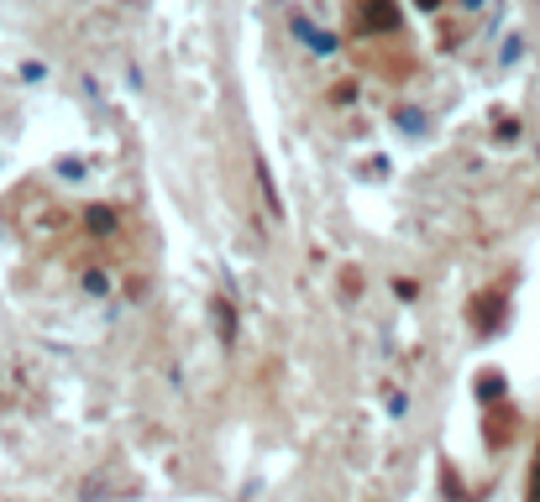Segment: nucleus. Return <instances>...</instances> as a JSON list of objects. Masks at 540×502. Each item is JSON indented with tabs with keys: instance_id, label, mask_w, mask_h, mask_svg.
Instances as JSON below:
<instances>
[{
	"instance_id": "1",
	"label": "nucleus",
	"mask_w": 540,
	"mask_h": 502,
	"mask_svg": "<svg viewBox=\"0 0 540 502\" xmlns=\"http://www.w3.org/2000/svg\"><path fill=\"white\" fill-rule=\"evenodd\" d=\"M252 173H257V194H262L268 220H284V199H278V189H273V173H268V163L257 158V163H252Z\"/></svg>"
},
{
	"instance_id": "2",
	"label": "nucleus",
	"mask_w": 540,
	"mask_h": 502,
	"mask_svg": "<svg viewBox=\"0 0 540 502\" xmlns=\"http://www.w3.org/2000/svg\"><path fill=\"white\" fill-rule=\"evenodd\" d=\"M394 21H399V11H394L388 0H367L357 11V27H367V32H388Z\"/></svg>"
},
{
	"instance_id": "3",
	"label": "nucleus",
	"mask_w": 540,
	"mask_h": 502,
	"mask_svg": "<svg viewBox=\"0 0 540 502\" xmlns=\"http://www.w3.org/2000/svg\"><path fill=\"white\" fill-rule=\"evenodd\" d=\"M84 225H90L95 236H111V230H116V210H111V205H90V210H84Z\"/></svg>"
},
{
	"instance_id": "4",
	"label": "nucleus",
	"mask_w": 540,
	"mask_h": 502,
	"mask_svg": "<svg viewBox=\"0 0 540 502\" xmlns=\"http://www.w3.org/2000/svg\"><path fill=\"white\" fill-rule=\"evenodd\" d=\"M294 32H300V37L309 42V48H315V53H331V48H336V37H331V32H315L304 16H294Z\"/></svg>"
},
{
	"instance_id": "5",
	"label": "nucleus",
	"mask_w": 540,
	"mask_h": 502,
	"mask_svg": "<svg viewBox=\"0 0 540 502\" xmlns=\"http://www.w3.org/2000/svg\"><path fill=\"white\" fill-rule=\"evenodd\" d=\"M210 314H215V335L231 345V340H237V314H231V304H226V298H215V309H210Z\"/></svg>"
},
{
	"instance_id": "6",
	"label": "nucleus",
	"mask_w": 540,
	"mask_h": 502,
	"mask_svg": "<svg viewBox=\"0 0 540 502\" xmlns=\"http://www.w3.org/2000/svg\"><path fill=\"white\" fill-rule=\"evenodd\" d=\"M478 392H482V398H504V382H498V372H482Z\"/></svg>"
},
{
	"instance_id": "7",
	"label": "nucleus",
	"mask_w": 540,
	"mask_h": 502,
	"mask_svg": "<svg viewBox=\"0 0 540 502\" xmlns=\"http://www.w3.org/2000/svg\"><path fill=\"white\" fill-rule=\"evenodd\" d=\"M530 502H540V460H536V482H530Z\"/></svg>"
}]
</instances>
